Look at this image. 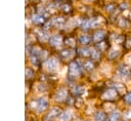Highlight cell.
<instances>
[{
	"instance_id": "6da1fadb",
	"label": "cell",
	"mask_w": 131,
	"mask_h": 121,
	"mask_svg": "<svg viewBox=\"0 0 131 121\" xmlns=\"http://www.w3.org/2000/svg\"><path fill=\"white\" fill-rule=\"evenodd\" d=\"M118 95H119V92H118L114 87H110V88H107V89L103 92L102 97H103V99H105L106 102H113V100H115V99L118 98Z\"/></svg>"
},
{
	"instance_id": "7a4b0ae2",
	"label": "cell",
	"mask_w": 131,
	"mask_h": 121,
	"mask_svg": "<svg viewBox=\"0 0 131 121\" xmlns=\"http://www.w3.org/2000/svg\"><path fill=\"white\" fill-rule=\"evenodd\" d=\"M117 72H118V75H119L122 79H124V80H129V79H131V70H130L129 67H127V66H125V65H121V66L118 67Z\"/></svg>"
},
{
	"instance_id": "3957f363",
	"label": "cell",
	"mask_w": 131,
	"mask_h": 121,
	"mask_svg": "<svg viewBox=\"0 0 131 121\" xmlns=\"http://www.w3.org/2000/svg\"><path fill=\"white\" fill-rule=\"evenodd\" d=\"M69 75L73 78H77L81 75V70H80V67L78 66L77 63L75 62H72L69 66Z\"/></svg>"
},
{
	"instance_id": "277c9868",
	"label": "cell",
	"mask_w": 131,
	"mask_h": 121,
	"mask_svg": "<svg viewBox=\"0 0 131 121\" xmlns=\"http://www.w3.org/2000/svg\"><path fill=\"white\" fill-rule=\"evenodd\" d=\"M67 97H68V91H67V89H64V88L58 89V91H57L56 94H55V99H56L57 102H63Z\"/></svg>"
},
{
	"instance_id": "5b68a950",
	"label": "cell",
	"mask_w": 131,
	"mask_h": 121,
	"mask_svg": "<svg viewBox=\"0 0 131 121\" xmlns=\"http://www.w3.org/2000/svg\"><path fill=\"white\" fill-rule=\"evenodd\" d=\"M117 25H118V27L121 28V29H128V28L130 27L131 23L129 22V19H127V18H125V17H120V18L118 19V22H117Z\"/></svg>"
},
{
	"instance_id": "8992f818",
	"label": "cell",
	"mask_w": 131,
	"mask_h": 121,
	"mask_svg": "<svg viewBox=\"0 0 131 121\" xmlns=\"http://www.w3.org/2000/svg\"><path fill=\"white\" fill-rule=\"evenodd\" d=\"M105 37V31L104 30H98L93 34V40L96 42H100Z\"/></svg>"
},
{
	"instance_id": "52a82bcc",
	"label": "cell",
	"mask_w": 131,
	"mask_h": 121,
	"mask_svg": "<svg viewBox=\"0 0 131 121\" xmlns=\"http://www.w3.org/2000/svg\"><path fill=\"white\" fill-rule=\"evenodd\" d=\"M119 55H120V49H118V48H116V47L111 48L110 51H108V53H107V56H108V58H110L111 60L116 59Z\"/></svg>"
},
{
	"instance_id": "ba28073f",
	"label": "cell",
	"mask_w": 131,
	"mask_h": 121,
	"mask_svg": "<svg viewBox=\"0 0 131 121\" xmlns=\"http://www.w3.org/2000/svg\"><path fill=\"white\" fill-rule=\"evenodd\" d=\"M120 118H121V112L118 111V110H114L110 114V116L107 118V121H119Z\"/></svg>"
},
{
	"instance_id": "9c48e42d",
	"label": "cell",
	"mask_w": 131,
	"mask_h": 121,
	"mask_svg": "<svg viewBox=\"0 0 131 121\" xmlns=\"http://www.w3.org/2000/svg\"><path fill=\"white\" fill-rule=\"evenodd\" d=\"M73 55H74V50H72V49H70V48L63 49V50L60 52V56H61L62 58H64V59H70V58L73 57Z\"/></svg>"
},
{
	"instance_id": "30bf717a",
	"label": "cell",
	"mask_w": 131,
	"mask_h": 121,
	"mask_svg": "<svg viewBox=\"0 0 131 121\" xmlns=\"http://www.w3.org/2000/svg\"><path fill=\"white\" fill-rule=\"evenodd\" d=\"M47 106H48V102L45 98H40L39 102H37V109L39 112L45 110L47 108Z\"/></svg>"
},
{
	"instance_id": "8fae6325",
	"label": "cell",
	"mask_w": 131,
	"mask_h": 121,
	"mask_svg": "<svg viewBox=\"0 0 131 121\" xmlns=\"http://www.w3.org/2000/svg\"><path fill=\"white\" fill-rule=\"evenodd\" d=\"M57 65H58V63L55 58H50L47 62V68L49 71H55L57 68Z\"/></svg>"
},
{
	"instance_id": "7c38bea8",
	"label": "cell",
	"mask_w": 131,
	"mask_h": 121,
	"mask_svg": "<svg viewBox=\"0 0 131 121\" xmlns=\"http://www.w3.org/2000/svg\"><path fill=\"white\" fill-rule=\"evenodd\" d=\"M114 88L119 92V94L126 93V86L122 83H114Z\"/></svg>"
},
{
	"instance_id": "4fadbf2b",
	"label": "cell",
	"mask_w": 131,
	"mask_h": 121,
	"mask_svg": "<svg viewBox=\"0 0 131 121\" xmlns=\"http://www.w3.org/2000/svg\"><path fill=\"white\" fill-rule=\"evenodd\" d=\"M94 119H95V121H106L107 120V117H106V115H105L104 112L99 111V112H97L95 114Z\"/></svg>"
},
{
	"instance_id": "5bb4252c",
	"label": "cell",
	"mask_w": 131,
	"mask_h": 121,
	"mask_svg": "<svg viewBox=\"0 0 131 121\" xmlns=\"http://www.w3.org/2000/svg\"><path fill=\"white\" fill-rule=\"evenodd\" d=\"M49 42H50V44H51L52 46H57V45L61 42V38H60L59 35H54V36H52V37L49 39Z\"/></svg>"
},
{
	"instance_id": "9a60e30c",
	"label": "cell",
	"mask_w": 131,
	"mask_h": 121,
	"mask_svg": "<svg viewBox=\"0 0 131 121\" xmlns=\"http://www.w3.org/2000/svg\"><path fill=\"white\" fill-rule=\"evenodd\" d=\"M90 41H91V37L88 35H82L79 37V42L82 45H86V44L90 43Z\"/></svg>"
},
{
	"instance_id": "2e32d148",
	"label": "cell",
	"mask_w": 131,
	"mask_h": 121,
	"mask_svg": "<svg viewBox=\"0 0 131 121\" xmlns=\"http://www.w3.org/2000/svg\"><path fill=\"white\" fill-rule=\"evenodd\" d=\"M79 53H80V55H82V56H91L92 51H91L89 48H81V49L79 50Z\"/></svg>"
},
{
	"instance_id": "e0dca14e",
	"label": "cell",
	"mask_w": 131,
	"mask_h": 121,
	"mask_svg": "<svg viewBox=\"0 0 131 121\" xmlns=\"http://www.w3.org/2000/svg\"><path fill=\"white\" fill-rule=\"evenodd\" d=\"M52 24L54 26H56V27H58V26L60 27V26H62L64 24V19L62 17H55V18L52 19Z\"/></svg>"
},
{
	"instance_id": "ac0fdd59",
	"label": "cell",
	"mask_w": 131,
	"mask_h": 121,
	"mask_svg": "<svg viewBox=\"0 0 131 121\" xmlns=\"http://www.w3.org/2000/svg\"><path fill=\"white\" fill-rule=\"evenodd\" d=\"M71 119V114L69 112H62L59 116V121H69Z\"/></svg>"
},
{
	"instance_id": "d6986e66",
	"label": "cell",
	"mask_w": 131,
	"mask_h": 121,
	"mask_svg": "<svg viewBox=\"0 0 131 121\" xmlns=\"http://www.w3.org/2000/svg\"><path fill=\"white\" fill-rule=\"evenodd\" d=\"M104 9H105V11L112 13V12H114L115 9H116V4H114V3H107V4L104 6Z\"/></svg>"
},
{
	"instance_id": "ffe728a7",
	"label": "cell",
	"mask_w": 131,
	"mask_h": 121,
	"mask_svg": "<svg viewBox=\"0 0 131 121\" xmlns=\"http://www.w3.org/2000/svg\"><path fill=\"white\" fill-rule=\"evenodd\" d=\"M124 41H125V36H123V35H116L114 37V42L116 44H121Z\"/></svg>"
},
{
	"instance_id": "44dd1931",
	"label": "cell",
	"mask_w": 131,
	"mask_h": 121,
	"mask_svg": "<svg viewBox=\"0 0 131 121\" xmlns=\"http://www.w3.org/2000/svg\"><path fill=\"white\" fill-rule=\"evenodd\" d=\"M91 57L93 60H99L100 58V51L99 50H93L91 53Z\"/></svg>"
},
{
	"instance_id": "7402d4cb",
	"label": "cell",
	"mask_w": 131,
	"mask_h": 121,
	"mask_svg": "<svg viewBox=\"0 0 131 121\" xmlns=\"http://www.w3.org/2000/svg\"><path fill=\"white\" fill-rule=\"evenodd\" d=\"M93 67H94V65H93V63L91 60H86L84 63V69L87 70V71H91L93 69Z\"/></svg>"
},
{
	"instance_id": "603a6c76",
	"label": "cell",
	"mask_w": 131,
	"mask_h": 121,
	"mask_svg": "<svg viewBox=\"0 0 131 121\" xmlns=\"http://www.w3.org/2000/svg\"><path fill=\"white\" fill-rule=\"evenodd\" d=\"M123 99H124L125 104H127V105H131V91L125 93L124 96H123Z\"/></svg>"
},
{
	"instance_id": "cb8c5ba5",
	"label": "cell",
	"mask_w": 131,
	"mask_h": 121,
	"mask_svg": "<svg viewBox=\"0 0 131 121\" xmlns=\"http://www.w3.org/2000/svg\"><path fill=\"white\" fill-rule=\"evenodd\" d=\"M129 7H130V4H129L127 1L121 2V3L119 4V8H120L121 10H126V9H128Z\"/></svg>"
},
{
	"instance_id": "d4e9b609",
	"label": "cell",
	"mask_w": 131,
	"mask_h": 121,
	"mask_svg": "<svg viewBox=\"0 0 131 121\" xmlns=\"http://www.w3.org/2000/svg\"><path fill=\"white\" fill-rule=\"evenodd\" d=\"M106 49V43L105 42H99L97 44V50L99 51H104Z\"/></svg>"
},
{
	"instance_id": "484cf974",
	"label": "cell",
	"mask_w": 131,
	"mask_h": 121,
	"mask_svg": "<svg viewBox=\"0 0 131 121\" xmlns=\"http://www.w3.org/2000/svg\"><path fill=\"white\" fill-rule=\"evenodd\" d=\"M71 9H72V7H71L69 4H67V3H64V4L61 6V10H62L63 12H70Z\"/></svg>"
},
{
	"instance_id": "4316f807",
	"label": "cell",
	"mask_w": 131,
	"mask_h": 121,
	"mask_svg": "<svg viewBox=\"0 0 131 121\" xmlns=\"http://www.w3.org/2000/svg\"><path fill=\"white\" fill-rule=\"evenodd\" d=\"M125 47L127 49H130L131 48V37H127L125 39Z\"/></svg>"
},
{
	"instance_id": "83f0119b",
	"label": "cell",
	"mask_w": 131,
	"mask_h": 121,
	"mask_svg": "<svg viewBox=\"0 0 131 121\" xmlns=\"http://www.w3.org/2000/svg\"><path fill=\"white\" fill-rule=\"evenodd\" d=\"M75 44V40L73 38H67L66 39V45H69V46H73Z\"/></svg>"
},
{
	"instance_id": "f1b7e54d",
	"label": "cell",
	"mask_w": 131,
	"mask_h": 121,
	"mask_svg": "<svg viewBox=\"0 0 131 121\" xmlns=\"http://www.w3.org/2000/svg\"><path fill=\"white\" fill-rule=\"evenodd\" d=\"M35 23H38V24L43 23V17H41V16H39V15H36V16H35Z\"/></svg>"
},
{
	"instance_id": "f546056e",
	"label": "cell",
	"mask_w": 131,
	"mask_h": 121,
	"mask_svg": "<svg viewBox=\"0 0 131 121\" xmlns=\"http://www.w3.org/2000/svg\"><path fill=\"white\" fill-rule=\"evenodd\" d=\"M125 116H126V118H131V110H129V111L125 114Z\"/></svg>"
},
{
	"instance_id": "4dcf8cb0",
	"label": "cell",
	"mask_w": 131,
	"mask_h": 121,
	"mask_svg": "<svg viewBox=\"0 0 131 121\" xmlns=\"http://www.w3.org/2000/svg\"><path fill=\"white\" fill-rule=\"evenodd\" d=\"M85 1H92V0H85Z\"/></svg>"
},
{
	"instance_id": "1f68e13d",
	"label": "cell",
	"mask_w": 131,
	"mask_h": 121,
	"mask_svg": "<svg viewBox=\"0 0 131 121\" xmlns=\"http://www.w3.org/2000/svg\"><path fill=\"white\" fill-rule=\"evenodd\" d=\"M130 17H131V11H130Z\"/></svg>"
},
{
	"instance_id": "d6a6232c",
	"label": "cell",
	"mask_w": 131,
	"mask_h": 121,
	"mask_svg": "<svg viewBox=\"0 0 131 121\" xmlns=\"http://www.w3.org/2000/svg\"><path fill=\"white\" fill-rule=\"evenodd\" d=\"M130 60H131V55H130Z\"/></svg>"
},
{
	"instance_id": "836d02e7",
	"label": "cell",
	"mask_w": 131,
	"mask_h": 121,
	"mask_svg": "<svg viewBox=\"0 0 131 121\" xmlns=\"http://www.w3.org/2000/svg\"><path fill=\"white\" fill-rule=\"evenodd\" d=\"M123 121H125V120H123Z\"/></svg>"
}]
</instances>
